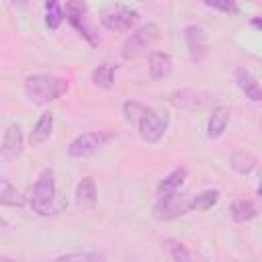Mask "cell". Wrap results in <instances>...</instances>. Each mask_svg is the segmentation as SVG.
<instances>
[{
    "label": "cell",
    "mask_w": 262,
    "mask_h": 262,
    "mask_svg": "<svg viewBox=\"0 0 262 262\" xmlns=\"http://www.w3.org/2000/svg\"><path fill=\"white\" fill-rule=\"evenodd\" d=\"M100 23L108 31L125 33V31H131L139 23V12L137 10H131L127 6H111V8H106L102 12Z\"/></svg>",
    "instance_id": "cell-7"
},
{
    "label": "cell",
    "mask_w": 262,
    "mask_h": 262,
    "mask_svg": "<svg viewBox=\"0 0 262 262\" xmlns=\"http://www.w3.org/2000/svg\"><path fill=\"white\" fill-rule=\"evenodd\" d=\"M23 149H25L23 129L18 123H10L4 131V137H2V158L12 162V160L23 156Z\"/></svg>",
    "instance_id": "cell-8"
},
{
    "label": "cell",
    "mask_w": 262,
    "mask_h": 262,
    "mask_svg": "<svg viewBox=\"0 0 262 262\" xmlns=\"http://www.w3.org/2000/svg\"><path fill=\"white\" fill-rule=\"evenodd\" d=\"M55 194H57V186H55V174L53 170L45 168L39 176H37V182L31 190V196H29V205L33 209V213L45 217L53 211V203H55Z\"/></svg>",
    "instance_id": "cell-3"
},
{
    "label": "cell",
    "mask_w": 262,
    "mask_h": 262,
    "mask_svg": "<svg viewBox=\"0 0 262 262\" xmlns=\"http://www.w3.org/2000/svg\"><path fill=\"white\" fill-rule=\"evenodd\" d=\"M123 115L127 123L137 127L139 137L147 143H158L164 137L170 123V117L166 111H156L137 100H127L123 104Z\"/></svg>",
    "instance_id": "cell-1"
},
{
    "label": "cell",
    "mask_w": 262,
    "mask_h": 262,
    "mask_svg": "<svg viewBox=\"0 0 262 262\" xmlns=\"http://www.w3.org/2000/svg\"><path fill=\"white\" fill-rule=\"evenodd\" d=\"M0 205H4V207H20L23 205L20 194L16 192V188L10 184L8 178L0 180Z\"/></svg>",
    "instance_id": "cell-21"
},
{
    "label": "cell",
    "mask_w": 262,
    "mask_h": 262,
    "mask_svg": "<svg viewBox=\"0 0 262 262\" xmlns=\"http://www.w3.org/2000/svg\"><path fill=\"white\" fill-rule=\"evenodd\" d=\"M209 8L213 10H219V12H225V14H237L239 12V6L235 0H203Z\"/></svg>",
    "instance_id": "cell-23"
},
{
    "label": "cell",
    "mask_w": 262,
    "mask_h": 262,
    "mask_svg": "<svg viewBox=\"0 0 262 262\" xmlns=\"http://www.w3.org/2000/svg\"><path fill=\"white\" fill-rule=\"evenodd\" d=\"M162 246H164V250L168 252V256H170L174 262H188V260L194 258V254H192L182 242H178V239H164Z\"/></svg>",
    "instance_id": "cell-17"
},
{
    "label": "cell",
    "mask_w": 262,
    "mask_h": 262,
    "mask_svg": "<svg viewBox=\"0 0 262 262\" xmlns=\"http://www.w3.org/2000/svg\"><path fill=\"white\" fill-rule=\"evenodd\" d=\"M229 166H231L237 174H250V172L254 170V166H256V158H254L252 154H248V151H237V154L231 156Z\"/></svg>",
    "instance_id": "cell-22"
},
{
    "label": "cell",
    "mask_w": 262,
    "mask_h": 262,
    "mask_svg": "<svg viewBox=\"0 0 262 262\" xmlns=\"http://www.w3.org/2000/svg\"><path fill=\"white\" fill-rule=\"evenodd\" d=\"M76 205L80 209H92L96 203V182L90 176H84L76 186Z\"/></svg>",
    "instance_id": "cell-13"
},
{
    "label": "cell",
    "mask_w": 262,
    "mask_h": 262,
    "mask_svg": "<svg viewBox=\"0 0 262 262\" xmlns=\"http://www.w3.org/2000/svg\"><path fill=\"white\" fill-rule=\"evenodd\" d=\"M111 137H113V133H108V131H88V133H82V135H78V137H74L70 141L68 156L70 158H90Z\"/></svg>",
    "instance_id": "cell-6"
},
{
    "label": "cell",
    "mask_w": 262,
    "mask_h": 262,
    "mask_svg": "<svg viewBox=\"0 0 262 262\" xmlns=\"http://www.w3.org/2000/svg\"><path fill=\"white\" fill-rule=\"evenodd\" d=\"M184 41H186L190 53L196 59L201 57V53L207 51V45H209V37H207L205 29L201 25H188V27H184Z\"/></svg>",
    "instance_id": "cell-10"
},
{
    "label": "cell",
    "mask_w": 262,
    "mask_h": 262,
    "mask_svg": "<svg viewBox=\"0 0 262 262\" xmlns=\"http://www.w3.org/2000/svg\"><path fill=\"white\" fill-rule=\"evenodd\" d=\"M258 215V207L250 199H237L231 203V219L237 223H248Z\"/></svg>",
    "instance_id": "cell-15"
},
{
    "label": "cell",
    "mask_w": 262,
    "mask_h": 262,
    "mask_svg": "<svg viewBox=\"0 0 262 262\" xmlns=\"http://www.w3.org/2000/svg\"><path fill=\"white\" fill-rule=\"evenodd\" d=\"M63 16H66V12H63L59 0H45V25L51 31H55L61 25Z\"/></svg>",
    "instance_id": "cell-20"
},
{
    "label": "cell",
    "mask_w": 262,
    "mask_h": 262,
    "mask_svg": "<svg viewBox=\"0 0 262 262\" xmlns=\"http://www.w3.org/2000/svg\"><path fill=\"white\" fill-rule=\"evenodd\" d=\"M252 27L262 29V16H254V18H252Z\"/></svg>",
    "instance_id": "cell-26"
},
{
    "label": "cell",
    "mask_w": 262,
    "mask_h": 262,
    "mask_svg": "<svg viewBox=\"0 0 262 262\" xmlns=\"http://www.w3.org/2000/svg\"><path fill=\"white\" fill-rule=\"evenodd\" d=\"M217 201H219V190L209 188V190H203V192L190 196V209L192 211H209L213 205H217Z\"/></svg>",
    "instance_id": "cell-18"
},
{
    "label": "cell",
    "mask_w": 262,
    "mask_h": 262,
    "mask_svg": "<svg viewBox=\"0 0 262 262\" xmlns=\"http://www.w3.org/2000/svg\"><path fill=\"white\" fill-rule=\"evenodd\" d=\"M158 39H160V27L156 23H147V25L131 31V35L121 45V55L125 59H133V57L141 55L145 49H149L151 45H156Z\"/></svg>",
    "instance_id": "cell-4"
},
{
    "label": "cell",
    "mask_w": 262,
    "mask_h": 262,
    "mask_svg": "<svg viewBox=\"0 0 262 262\" xmlns=\"http://www.w3.org/2000/svg\"><path fill=\"white\" fill-rule=\"evenodd\" d=\"M188 211H192L190 209V196L174 190V192L160 194V199L156 201V205L151 209V217L156 221H172V219L186 215Z\"/></svg>",
    "instance_id": "cell-5"
},
{
    "label": "cell",
    "mask_w": 262,
    "mask_h": 262,
    "mask_svg": "<svg viewBox=\"0 0 262 262\" xmlns=\"http://www.w3.org/2000/svg\"><path fill=\"white\" fill-rule=\"evenodd\" d=\"M55 260H61V262H70V260L98 262V260H104V254H98V252H74V254H63V256H57Z\"/></svg>",
    "instance_id": "cell-24"
},
{
    "label": "cell",
    "mask_w": 262,
    "mask_h": 262,
    "mask_svg": "<svg viewBox=\"0 0 262 262\" xmlns=\"http://www.w3.org/2000/svg\"><path fill=\"white\" fill-rule=\"evenodd\" d=\"M229 115L231 113L225 104H219V106L213 108V113L209 117V123H207V137L209 139H217V137L223 135V131L229 123Z\"/></svg>",
    "instance_id": "cell-12"
},
{
    "label": "cell",
    "mask_w": 262,
    "mask_h": 262,
    "mask_svg": "<svg viewBox=\"0 0 262 262\" xmlns=\"http://www.w3.org/2000/svg\"><path fill=\"white\" fill-rule=\"evenodd\" d=\"M233 80H235L237 88L242 90V94H244L248 100H252V102H262V86L258 84V80L252 76L250 70H246V68H235Z\"/></svg>",
    "instance_id": "cell-9"
},
{
    "label": "cell",
    "mask_w": 262,
    "mask_h": 262,
    "mask_svg": "<svg viewBox=\"0 0 262 262\" xmlns=\"http://www.w3.org/2000/svg\"><path fill=\"white\" fill-rule=\"evenodd\" d=\"M149 76L151 80H164L172 72V57L164 51H156L149 55Z\"/></svg>",
    "instance_id": "cell-14"
},
{
    "label": "cell",
    "mask_w": 262,
    "mask_h": 262,
    "mask_svg": "<svg viewBox=\"0 0 262 262\" xmlns=\"http://www.w3.org/2000/svg\"><path fill=\"white\" fill-rule=\"evenodd\" d=\"M92 82H94V86L108 90L113 86V82H115V66H111V63L96 66L94 72H92Z\"/></svg>",
    "instance_id": "cell-19"
},
{
    "label": "cell",
    "mask_w": 262,
    "mask_h": 262,
    "mask_svg": "<svg viewBox=\"0 0 262 262\" xmlns=\"http://www.w3.org/2000/svg\"><path fill=\"white\" fill-rule=\"evenodd\" d=\"M51 131H53V113H43V115L37 119L33 131L29 133V143H31L33 147L43 145V143L51 137Z\"/></svg>",
    "instance_id": "cell-11"
},
{
    "label": "cell",
    "mask_w": 262,
    "mask_h": 262,
    "mask_svg": "<svg viewBox=\"0 0 262 262\" xmlns=\"http://www.w3.org/2000/svg\"><path fill=\"white\" fill-rule=\"evenodd\" d=\"M258 196H262V166H260V172H258V188H256Z\"/></svg>",
    "instance_id": "cell-25"
},
{
    "label": "cell",
    "mask_w": 262,
    "mask_h": 262,
    "mask_svg": "<svg viewBox=\"0 0 262 262\" xmlns=\"http://www.w3.org/2000/svg\"><path fill=\"white\" fill-rule=\"evenodd\" d=\"M186 174H188L186 168H176V170H172L166 178L160 180V184H158V194H166V192H174V190H178V188L184 184Z\"/></svg>",
    "instance_id": "cell-16"
},
{
    "label": "cell",
    "mask_w": 262,
    "mask_h": 262,
    "mask_svg": "<svg viewBox=\"0 0 262 262\" xmlns=\"http://www.w3.org/2000/svg\"><path fill=\"white\" fill-rule=\"evenodd\" d=\"M25 92L33 102L45 104L68 92V80L53 74H35L25 80Z\"/></svg>",
    "instance_id": "cell-2"
}]
</instances>
